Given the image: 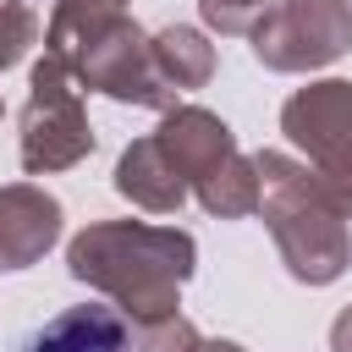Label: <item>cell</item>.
Listing matches in <instances>:
<instances>
[{
	"label": "cell",
	"mask_w": 352,
	"mask_h": 352,
	"mask_svg": "<svg viewBox=\"0 0 352 352\" xmlns=\"http://www.w3.org/2000/svg\"><path fill=\"white\" fill-rule=\"evenodd\" d=\"M198 264V242L182 226H148V220H94L66 242L72 280L104 292L126 324L182 308V286Z\"/></svg>",
	"instance_id": "1"
},
{
	"label": "cell",
	"mask_w": 352,
	"mask_h": 352,
	"mask_svg": "<svg viewBox=\"0 0 352 352\" xmlns=\"http://www.w3.org/2000/svg\"><path fill=\"white\" fill-rule=\"evenodd\" d=\"M258 214L280 248V264L302 286H330L352 264V231L346 214L319 192L314 170L280 148H258Z\"/></svg>",
	"instance_id": "2"
},
{
	"label": "cell",
	"mask_w": 352,
	"mask_h": 352,
	"mask_svg": "<svg viewBox=\"0 0 352 352\" xmlns=\"http://www.w3.org/2000/svg\"><path fill=\"white\" fill-rule=\"evenodd\" d=\"M16 154L28 176H55L72 170L94 154V126H88V104H82V82L66 60H55L44 50V60L28 77V104H22V132H16Z\"/></svg>",
	"instance_id": "3"
},
{
	"label": "cell",
	"mask_w": 352,
	"mask_h": 352,
	"mask_svg": "<svg viewBox=\"0 0 352 352\" xmlns=\"http://www.w3.org/2000/svg\"><path fill=\"white\" fill-rule=\"evenodd\" d=\"M248 44L264 72H319L352 50V0H275Z\"/></svg>",
	"instance_id": "4"
},
{
	"label": "cell",
	"mask_w": 352,
	"mask_h": 352,
	"mask_svg": "<svg viewBox=\"0 0 352 352\" xmlns=\"http://www.w3.org/2000/svg\"><path fill=\"white\" fill-rule=\"evenodd\" d=\"M72 72H77L82 94H104L116 104H138V110H160V116L176 104V88L160 77L148 33L132 16H116L99 38H88L72 55Z\"/></svg>",
	"instance_id": "5"
},
{
	"label": "cell",
	"mask_w": 352,
	"mask_h": 352,
	"mask_svg": "<svg viewBox=\"0 0 352 352\" xmlns=\"http://www.w3.org/2000/svg\"><path fill=\"white\" fill-rule=\"evenodd\" d=\"M280 132L308 170H352V77H319L280 104Z\"/></svg>",
	"instance_id": "6"
},
{
	"label": "cell",
	"mask_w": 352,
	"mask_h": 352,
	"mask_svg": "<svg viewBox=\"0 0 352 352\" xmlns=\"http://www.w3.org/2000/svg\"><path fill=\"white\" fill-rule=\"evenodd\" d=\"M66 209L55 192L33 182L0 187V270H33L55 242H60Z\"/></svg>",
	"instance_id": "7"
},
{
	"label": "cell",
	"mask_w": 352,
	"mask_h": 352,
	"mask_svg": "<svg viewBox=\"0 0 352 352\" xmlns=\"http://www.w3.org/2000/svg\"><path fill=\"white\" fill-rule=\"evenodd\" d=\"M154 138H160V148L170 154V165L182 170L187 192H192V182L209 176L226 154H236V132H231L214 110H204V104H170Z\"/></svg>",
	"instance_id": "8"
},
{
	"label": "cell",
	"mask_w": 352,
	"mask_h": 352,
	"mask_svg": "<svg viewBox=\"0 0 352 352\" xmlns=\"http://www.w3.org/2000/svg\"><path fill=\"white\" fill-rule=\"evenodd\" d=\"M110 182H116V192H121L126 204H138V209H148V214H176V209L187 204V182H182V170L170 165V154L160 148L154 132H148V138H132V143L121 148Z\"/></svg>",
	"instance_id": "9"
},
{
	"label": "cell",
	"mask_w": 352,
	"mask_h": 352,
	"mask_svg": "<svg viewBox=\"0 0 352 352\" xmlns=\"http://www.w3.org/2000/svg\"><path fill=\"white\" fill-rule=\"evenodd\" d=\"M22 352H132V324L116 302H77L60 308L44 330H33Z\"/></svg>",
	"instance_id": "10"
},
{
	"label": "cell",
	"mask_w": 352,
	"mask_h": 352,
	"mask_svg": "<svg viewBox=\"0 0 352 352\" xmlns=\"http://www.w3.org/2000/svg\"><path fill=\"white\" fill-rule=\"evenodd\" d=\"M148 50H154L160 77H165L176 94L204 88V82L214 77V44H209L198 28H187V22H170V28L148 33Z\"/></svg>",
	"instance_id": "11"
},
{
	"label": "cell",
	"mask_w": 352,
	"mask_h": 352,
	"mask_svg": "<svg viewBox=\"0 0 352 352\" xmlns=\"http://www.w3.org/2000/svg\"><path fill=\"white\" fill-rule=\"evenodd\" d=\"M192 198L204 204V214L214 220H242V214H258V165L253 154H226L209 176L192 182Z\"/></svg>",
	"instance_id": "12"
},
{
	"label": "cell",
	"mask_w": 352,
	"mask_h": 352,
	"mask_svg": "<svg viewBox=\"0 0 352 352\" xmlns=\"http://www.w3.org/2000/svg\"><path fill=\"white\" fill-rule=\"evenodd\" d=\"M116 16H126V0H55L50 28H44V50L72 66V55H77L88 38H99Z\"/></svg>",
	"instance_id": "13"
},
{
	"label": "cell",
	"mask_w": 352,
	"mask_h": 352,
	"mask_svg": "<svg viewBox=\"0 0 352 352\" xmlns=\"http://www.w3.org/2000/svg\"><path fill=\"white\" fill-rule=\"evenodd\" d=\"M132 346L138 352H192L198 346V324L170 308V314H154V319H138L132 324Z\"/></svg>",
	"instance_id": "14"
},
{
	"label": "cell",
	"mask_w": 352,
	"mask_h": 352,
	"mask_svg": "<svg viewBox=\"0 0 352 352\" xmlns=\"http://www.w3.org/2000/svg\"><path fill=\"white\" fill-rule=\"evenodd\" d=\"M38 44V11L22 0H0V72L16 66Z\"/></svg>",
	"instance_id": "15"
},
{
	"label": "cell",
	"mask_w": 352,
	"mask_h": 352,
	"mask_svg": "<svg viewBox=\"0 0 352 352\" xmlns=\"http://www.w3.org/2000/svg\"><path fill=\"white\" fill-rule=\"evenodd\" d=\"M275 0H198V16L209 22V33L220 38H248V28L270 11Z\"/></svg>",
	"instance_id": "16"
},
{
	"label": "cell",
	"mask_w": 352,
	"mask_h": 352,
	"mask_svg": "<svg viewBox=\"0 0 352 352\" xmlns=\"http://www.w3.org/2000/svg\"><path fill=\"white\" fill-rule=\"evenodd\" d=\"M330 352H352V302L336 314V324H330Z\"/></svg>",
	"instance_id": "17"
},
{
	"label": "cell",
	"mask_w": 352,
	"mask_h": 352,
	"mask_svg": "<svg viewBox=\"0 0 352 352\" xmlns=\"http://www.w3.org/2000/svg\"><path fill=\"white\" fill-rule=\"evenodd\" d=\"M192 352H248V346H236V341H226V336H214V341H204L198 336V346Z\"/></svg>",
	"instance_id": "18"
},
{
	"label": "cell",
	"mask_w": 352,
	"mask_h": 352,
	"mask_svg": "<svg viewBox=\"0 0 352 352\" xmlns=\"http://www.w3.org/2000/svg\"><path fill=\"white\" fill-rule=\"evenodd\" d=\"M0 116H6V99H0Z\"/></svg>",
	"instance_id": "19"
}]
</instances>
